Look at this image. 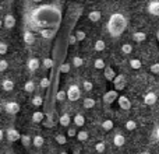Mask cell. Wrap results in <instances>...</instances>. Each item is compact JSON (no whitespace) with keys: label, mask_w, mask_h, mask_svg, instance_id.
<instances>
[{"label":"cell","mask_w":159,"mask_h":154,"mask_svg":"<svg viewBox=\"0 0 159 154\" xmlns=\"http://www.w3.org/2000/svg\"><path fill=\"white\" fill-rule=\"evenodd\" d=\"M82 63H84L82 58H80V56H74V58H73V66L74 67H81Z\"/></svg>","instance_id":"35"},{"label":"cell","mask_w":159,"mask_h":154,"mask_svg":"<svg viewBox=\"0 0 159 154\" xmlns=\"http://www.w3.org/2000/svg\"><path fill=\"white\" fill-rule=\"evenodd\" d=\"M133 39H134L135 42H144L147 39V34L145 32H134L133 34Z\"/></svg>","instance_id":"22"},{"label":"cell","mask_w":159,"mask_h":154,"mask_svg":"<svg viewBox=\"0 0 159 154\" xmlns=\"http://www.w3.org/2000/svg\"><path fill=\"white\" fill-rule=\"evenodd\" d=\"M88 132L87 130H80V132H77V135H75V137H77L78 142H85L88 140Z\"/></svg>","instance_id":"24"},{"label":"cell","mask_w":159,"mask_h":154,"mask_svg":"<svg viewBox=\"0 0 159 154\" xmlns=\"http://www.w3.org/2000/svg\"><path fill=\"white\" fill-rule=\"evenodd\" d=\"M105 149H106V144H105L103 142H99V143L95 144V150H96L98 153H103Z\"/></svg>","instance_id":"39"},{"label":"cell","mask_w":159,"mask_h":154,"mask_svg":"<svg viewBox=\"0 0 159 154\" xmlns=\"http://www.w3.org/2000/svg\"><path fill=\"white\" fill-rule=\"evenodd\" d=\"M2 25H3V21H2V20H0V27H2Z\"/></svg>","instance_id":"54"},{"label":"cell","mask_w":159,"mask_h":154,"mask_svg":"<svg viewBox=\"0 0 159 154\" xmlns=\"http://www.w3.org/2000/svg\"><path fill=\"white\" fill-rule=\"evenodd\" d=\"M117 97H119V91H116V90L106 91V94L103 95V102L105 104H113L117 99Z\"/></svg>","instance_id":"5"},{"label":"cell","mask_w":159,"mask_h":154,"mask_svg":"<svg viewBox=\"0 0 159 154\" xmlns=\"http://www.w3.org/2000/svg\"><path fill=\"white\" fill-rule=\"evenodd\" d=\"M20 140H21V144L24 147H30L31 144H32V139H31V136H28V135H21Z\"/></svg>","instance_id":"21"},{"label":"cell","mask_w":159,"mask_h":154,"mask_svg":"<svg viewBox=\"0 0 159 154\" xmlns=\"http://www.w3.org/2000/svg\"><path fill=\"white\" fill-rule=\"evenodd\" d=\"M82 88H84V91H92L93 84L89 81V80H84V83H82Z\"/></svg>","instance_id":"36"},{"label":"cell","mask_w":159,"mask_h":154,"mask_svg":"<svg viewBox=\"0 0 159 154\" xmlns=\"http://www.w3.org/2000/svg\"><path fill=\"white\" fill-rule=\"evenodd\" d=\"M148 13L152 14L155 17H159V0H155V2H151L148 4Z\"/></svg>","instance_id":"11"},{"label":"cell","mask_w":159,"mask_h":154,"mask_svg":"<svg viewBox=\"0 0 159 154\" xmlns=\"http://www.w3.org/2000/svg\"><path fill=\"white\" fill-rule=\"evenodd\" d=\"M105 48H106V44H105L103 39H98V41H95L93 49H95L96 52H102V51H105Z\"/></svg>","instance_id":"18"},{"label":"cell","mask_w":159,"mask_h":154,"mask_svg":"<svg viewBox=\"0 0 159 154\" xmlns=\"http://www.w3.org/2000/svg\"><path fill=\"white\" fill-rule=\"evenodd\" d=\"M151 73H154V75H158L159 73V63H154V65H151Z\"/></svg>","instance_id":"47"},{"label":"cell","mask_w":159,"mask_h":154,"mask_svg":"<svg viewBox=\"0 0 159 154\" xmlns=\"http://www.w3.org/2000/svg\"><path fill=\"white\" fill-rule=\"evenodd\" d=\"M45 118V113L41 112V111H36V112L32 113V122H35V123H39V122H42Z\"/></svg>","instance_id":"19"},{"label":"cell","mask_w":159,"mask_h":154,"mask_svg":"<svg viewBox=\"0 0 159 154\" xmlns=\"http://www.w3.org/2000/svg\"><path fill=\"white\" fill-rule=\"evenodd\" d=\"M61 21V11L56 6L45 4L39 6L38 8L32 10L31 13V22L36 30L41 28H53L57 30Z\"/></svg>","instance_id":"1"},{"label":"cell","mask_w":159,"mask_h":154,"mask_svg":"<svg viewBox=\"0 0 159 154\" xmlns=\"http://www.w3.org/2000/svg\"><path fill=\"white\" fill-rule=\"evenodd\" d=\"M157 99H158V97H157V94L155 93H147L145 95H144V102H145L147 105H154L155 102H157Z\"/></svg>","instance_id":"12"},{"label":"cell","mask_w":159,"mask_h":154,"mask_svg":"<svg viewBox=\"0 0 159 154\" xmlns=\"http://www.w3.org/2000/svg\"><path fill=\"white\" fill-rule=\"evenodd\" d=\"M127 27V20L121 13H113L107 21V31L112 36H119Z\"/></svg>","instance_id":"2"},{"label":"cell","mask_w":159,"mask_h":154,"mask_svg":"<svg viewBox=\"0 0 159 154\" xmlns=\"http://www.w3.org/2000/svg\"><path fill=\"white\" fill-rule=\"evenodd\" d=\"M50 85V80L48 79V77H43V79L41 80V87L42 88H48Z\"/></svg>","instance_id":"41"},{"label":"cell","mask_w":159,"mask_h":154,"mask_svg":"<svg viewBox=\"0 0 159 154\" xmlns=\"http://www.w3.org/2000/svg\"><path fill=\"white\" fill-rule=\"evenodd\" d=\"M60 154H69V153H66V152H61Z\"/></svg>","instance_id":"55"},{"label":"cell","mask_w":159,"mask_h":154,"mask_svg":"<svg viewBox=\"0 0 159 154\" xmlns=\"http://www.w3.org/2000/svg\"><path fill=\"white\" fill-rule=\"evenodd\" d=\"M0 112H2V105H0Z\"/></svg>","instance_id":"57"},{"label":"cell","mask_w":159,"mask_h":154,"mask_svg":"<svg viewBox=\"0 0 159 154\" xmlns=\"http://www.w3.org/2000/svg\"><path fill=\"white\" fill-rule=\"evenodd\" d=\"M59 122H60L61 126H69L70 122H71V118H70L69 113H63V115L60 116V119H59Z\"/></svg>","instance_id":"23"},{"label":"cell","mask_w":159,"mask_h":154,"mask_svg":"<svg viewBox=\"0 0 159 154\" xmlns=\"http://www.w3.org/2000/svg\"><path fill=\"white\" fill-rule=\"evenodd\" d=\"M3 24H4L6 28H8V30H11V28L16 25V17L13 16V14H6L4 20H3Z\"/></svg>","instance_id":"10"},{"label":"cell","mask_w":159,"mask_h":154,"mask_svg":"<svg viewBox=\"0 0 159 154\" xmlns=\"http://www.w3.org/2000/svg\"><path fill=\"white\" fill-rule=\"evenodd\" d=\"M124 126H126L127 130H135L137 129V123H135L134 121H127L126 123H124Z\"/></svg>","instance_id":"37"},{"label":"cell","mask_w":159,"mask_h":154,"mask_svg":"<svg viewBox=\"0 0 159 154\" xmlns=\"http://www.w3.org/2000/svg\"><path fill=\"white\" fill-rule=\"evenodd\" d=\"M2 87H3V90H4V91H11V90L14 88V83H13V80H10V79L3 80Z\"/></svg>","instance_id":"17"},{"label":"cell","mask_w":159,"mask_h":154,"mask_svg":"<svg viewBox=\"0 0 159 154\" xmlns=\"http://www.w3.org/2000/svg\"><path fill=\"white\" fill-rule=\"evenodd\" d=\"M38 31H39V35L45 39L53 38L56 34V30H53V28H41V30H38Z\"/></svg>","instance_id":"9"},{"label":"cell","mask_w":159,"mask_h":154,"mask_svg":"<svg viewBox=\"0 0 159 154\" xmlns=\"http://www.w3.org/2000/svg\"><path fill=\"white\" fill-rule=\"evenodd\" d=\"M6 136H7L8 142H17V140H20V137H21V133H20L17 129H14V128H10V129L7 130V133H6Z\"/></svg>","instance_id":"7"},{"label":"cell","mask_w":159,"mask_h":154,"mask_svg":"<svg viewBox=\"0 0 159 154\" xmlns=\"http://www.w3.org/2000/svg\"><path fill=\"white\" fill-rule=\"evenodd\" d=\"M43 143H45V139L42 137V136H39V135L35 136V137L32 139V144L35 147H42V146H43Z\"/></svg>","instance_id":"25"},{"label":"cell","mask_w":159,"mask_h":154,"mask_svg":"<svg viewBox=\"0 0 159 154\" xmlns=\"http://www.w3.org/2000/svg\"><path fill=\"white\" fill-rule=\"evenodd\" d=\"M155 135H157V137H158V140H159V126L157 128V130H155Z\"/></svg>","instance_id":"49"},{"label":"cell","mask_w":159,"mask_h":154,"mask_svg":"<svg viewBox=\"0 0 159 154\" xmlns=\"http://www.w3.org/2000/svg\"><path fill=\"white\" fill-rule=\"evenodd\" d=\"M42 104H43V99H42V97L36 95V97H34V98H32V105H34V107H41Z\"/></svg>","instance_id":"38"},{"label":"cell","mask_w":159,"mask_h":154,"mask_svg":"<svg viewBox=\"0 0 159 154\" xmlns=\"http://www.w3.org/2000/svg\"><path fill=\"white\" fill-rule=\"evenodd\" d=\"M82 105H84L85 109H91V108L95 107V99H92V98H85L84 101H82Z\"/></svg>","instance_id":"26"},{"label":"cell","mask_w":159,"mask_h":154,"mask_svg":"<svg viewBox=\"0 0 159 154\" xmlns=\"http://www.w3.org/2000/svg\"><path fill=\"white\" fill-rule=\"evenodd\" d=\"M3 136H4V133H3V130L0 129V140H2V139H3Z\"/></svg>","instance_id":"50"},{"label":"cell","mask_w":159,"mask_h":154,"mask_svg":"<svg viewBox=\"0 0 159 154\" xmlns=\"http://www.w3.org/2000/svg\"><path fill=\"white\" fill-rule=\"evenodd\" d=\"M121 52H123L124 55H130V53L133 52V45H131V44H124V45H121Z\"/></svg>","instance_id":"32"},{"label":"cell","mask_w":159,"mask_h":154,"mask_svg":"<svg viewBox=\"0 0 159 154\" xmlns=\"http://www.w3.org/2000/svg\"><path fill=\"white\" fill-rule=\"evenodd\" d=\"M112 81L115 83V90L116 91H121L124 87H126V77H124L123 75L115 76V79H113Z\"/></svg>","instance_id":"4"},{"label":"cell","mask_w":159,"mask_h":154,"mask_svg":"<svg viewBox=\"0 0 159 154\" xmlns=\"http://www.w3.org/2000/svg\"><path fill=\"white\" fill-rule=\"evenodd\" d=\"M77 38H75V35H73V34H71V35H70L69 36V45H70V46H73V45H75V44H77Z\"/></svg>","instance_id":"48"},{"label":"cell","mask_w":159,"mask_h":154,"mask_svg":"<svg viewBox=\"0 0 159 154\" xmlns=\"http://www.w3.org/2000/svg\"><path fill=\"white\" fill-rule=\"evenodd\" d=\"M39 59H36V58H31L30 60H28V63H27V66H28V69L31 70V72H35L36 69H39Z\"/></svg>","instance_id":"14"},{"label":"cell","mask_w":159,"mask_h":154,"mask_svg":"<svg viewBox=\"0 0 159 154\" xmlns=\"http://www.w3.org/2000/svg\"><path fill=\"white\" fill-rule=\"evenodd\" d=\"M22 39H24V42L27 45H32L34 42H35V35H34L31 31H25L24 35H22Z\"/></svg>","instance_id":"13"},{"label":"cell","mask_w":159,"mask_h":154,"mask_svg":"<svg viewBox=\"0 0 159 154\" xmlns=\"http://www.w3.org/2000/svg\"><path fill=\"white\" fill-rule=\"evenodd\" d=\"M73 154H80V150H74V152H73Z\"/></svg>","instance_id":"52"},{"label":"cell","mask_w":159,"mask_h":154,"mask_svg":"<svg viewBox=\"0 0 159 154\" xmlns=\"http://www.w3.org/2000/svg\"><path fill=\"white\" fill-rule=\"evenodd\" d=\"M74 35H75V38H77V41H84L85 39V32L84 31H77Z\"/></svg>","instance_id":"43"},{"label":"cell","mask_w":159,"mask_h":154,"mask_svg":"<svg viewBox=\"0 0 159 154\" xmlns=\"http://www.w3.org/2000/svg\"><path fill=\"white\" fill-rule=\"evenodd\" d=\"M55 139L59 144H66L67 143V137L64 135H61V133H57V135L55 136Z\"/></svg>","instance_id":"34"},{"label":"cell","mask_w":159,"mask_h":154,"mask_svg":"<svg viewBox=\"0 0 159 154\" xmlns=\"http://www.w3.org/2000/svg\"><path fill=\"white\" fill-rule=\"evenodd\" d=\"M75 135H77V129H75V128H69V130H67V136H70V137H75Z\"/></svg>","instance_id":"45"},{"label":"cell","mask_w":159,"mask_h":154,"mask_svg":"<svg viewBox=\"0 0 159 154\" xmlns=\"http://www.w3.org/2000/svg\"><path fill=\"white\" fill-rule=\"evenodd\" d=\"M113 143H115V146L121 147L126 143V139H124V136L121 135V133H117V135H115V137H113Z\"/></svg>","instance_id":"16"},{"label":"cell","mask_w":159,"mask_h":154,"mask_svg":"<svg viewBox=\"0 0 159 154\" xmlns=\"http://www.w3.org/2000/svg\"><path fill=\"white\" fill-rule=\"evenodd\" d=\"M93 67L95 69H105L106 67V65H105V60L103 59H101V58H98V59H95V62H93Z\"/></svg>","instance_id":"29"},{"label":"cell","mask_w":159,"mask_h":154,"mask_svg":"<svg viewBox=\"0 0 159 154\" xmlns=\"http://www.w3.org/2000/svg\"><path fill=\"white\" fill-rule=\"evenodd\" d=\"M143 154H151V153H147V152H145V153H143Z\"/></svg>","instance_id":"56"},{"label":"cell","mask_w":159,"mask_h":154,"mask_svg":"<svg viewBox=\"0 0 159 154\" xmlns=\"http://www.w3.org/2000/svg\"><path fill=\"white\" fill-rule=\"evenodd\" d=\"M84 123H85L84 115H81V113H77V115L74 116V125L77 128H81V126H84Z\"/></svg>","instance_id":"20"},{"label":"cell","mask_w":159,"mask_h":154,"mask_svg":"<svg viewBox=\"0 0 159 154\" xmlns=\"http://www.w3.org/2000/svg\"><path fill=\"white\" fill-rule=\"evenodd\" d=\"M8 67V63H7V60H4V59H2L0 60V72H4L6 69Z\"/></svg>","instance_id":"46"},{"label":"cell","mask_w":159,"mask_h":154,"mask_svg":"<svg viewBox=\"0 0 159 154\" xmlns=\"http://www.w3.org/2000/svg\"><path fill=\"white\" fill-rule=\"evenodd\" d=\"M101 17H102V13L99 10H92L88 13V18H89L92 22H98L99 20H101Z\"/></svg>","instance_id":"15"},{"label":"cell","mask_w":159,"mask_h":154,"mask_svg":"<svg viewBox=\"0 0 159 154\" xmlns=\"http://www.w3.org/2000/svg\"><path fill=\"white\" fill-rule=\"evenodd\" d=\"M117 102H119V107H120L121 109H124V111H129L130 108H131V102H130L129 97H126V95L117 97Z\"/></svg>","instance_id":"6"},{"label":"cell","mask_w":159,"mask_h":154,"mask_svg":"<svg viewBox=\"0 0 159 154\" xmlns=\"http://www.w3.org/2000/svg\"><path fill=\"white\" fill-rule=\"evenodd\" d=\"M157 39H158V42H159V30L157 31Z\"/></svg>","instance_id":"51"},{"label":"cell","mask_w":159,"mask_h":154,"mask_svg":"<svg viewBox=\"0 0 159 154\" xmlns=\"http://www.w3.org/2000/svg\"><path fill=\"white\" fill-rule=\"evenodd\" d=\"M115 72H113V69L112 67H106L105 69V79L106 80H109V81H112L113 79H115Z\"/></svg>","instance_id":"27"},{"label":"cell","mask_w":159,"mask_h":154,"mask_svg":"<svg viewBox=\"0 0 159 154\" xmlns=\"http://www.w3.org/2000/svg\"><path fill=\"white\" fill-rule=\"evenodd\" d=\"M66 94L70 101H77V99H80V97H81V91H80L78 85H75V84L70 85L69 90L66 91Z\"/></svg>","instance_id":"3"},{"label":"cell","mask_w":159,"mask_h":154,"mask_svg":"<svg viewBox=\"0 0 159 154\" xmlns=\"http://www.w3.org/2000/svg\"><path fill=\"white\" fill-rule=\"evenodd\" d=\"M6 111H7L8 113H11V115H16V113L20 112V105L18 102H14V101H10L6 104Z\"/></svg>","instance_id":"8"},{"label":"cell","mask_w":159,"mask_h":154,"mask_svg":"<svg viewBox=\"0 0 159 154\" xmlns=\"http://www.w3.org/2000/svg\"><path fill=\"white\" fill-rule=\"evenodd\" d=\"M8 51V46L4 44V42H0V55H6Z\"/></svg>","instance_id":"42"},{"label":"cell","mask_w":159,"mask_h":154,"mask_svg":"<svg viewBox=\"0 0 159 154\" xmlns=\"http://www.w3.org/2000/svg\"><path fill=\"white\" fill-rule=\"evenodd\" d=\"M66 98H67V94H66V91H64V90L57 91V94H56V99H57L59 102H63Z\"/></svg>","instance_id":"33"},{"label":"cell","mask_w":159,"mask_h":154,"mask_svg":"<svg viewBox=\"0 0 159 154\" xmlns=\"http://www.w3.org/2000/svg\"><path fill=\"white\" fill-rule=\"evenodd\" d=\"M32 2H35V3H39V2H42V0H32Z\"/></svg>","instance_id":"53"},{"label":"cell","mask_w":159,"mask_h":154,"mask_svg":"<svg viewBox=\"0 0 159 154\" xmlns=\"http://www.w3.org/2000/svg\"><path fill=\"white\" fill-rule=\"evenodd\" d=\"M130 66H131V69L138 70L141 66H143V63H141L140 59H131V60H130Z\"/></svg>","instance_id":"30"},{"label":"cell","mask_w":159,"mask_h":154,"mask_svg":"<svg viewBox=\"0 0 159 154\" xmlns=\"http://www.w3.org/2000/svg\"><path fill=\"white\" fill-rule=\"evenodd\" d=\"M42 63H43V66L46 67V69H52V67H53V65H55V63H53V60H52V59H50V58H45Z\"/></svg>","instance_id":"40"},{"label":"cell","mask_w":159,"mask_h":154,"mask_svg":"<svg viewBox=\"0 0 159 154\" xmlns=\"http://www.w3.org/2000/svg\"><path fill=\"white\" fill-rule=\"evenodd\" d=\"M113 126H115V125H113V122L110 121V119H106V121L102 122V129L106 130V132L112 130V129H113Z\"/></svg>","instance_id":"28"},{"label":"cell","mask_w":159,"mask_h":154,"mask_svg":"<svg viewBox=\"0 0 159 154\" xmlns=\"http://www.w3.org/2000/svg\"><path fill=\"white\" fill-rule=\"evenodd\" d=\"M24 88H25V91H27V93H32V91L35 90V83H34L32 80H28V81L25 83Z\"/></svg>","instance_id":"31"},{"label":"cell","mask_w":159,"mask_h":154,"mask_svg":"<svg viewBox=\"0 0 159 154\" xmlns=\"http://www.w3.org/2000/svg\"><path fill=\"white\" fill-rule=\"evenodd\" d=\"M158 55H159V52H158Z\"/></svg>","instance_id":"58"},{"label":"cell","mask_w":159,"mask_h":154,"mask_svg":"<svg viewBox=\"0 0 159 154\" xmlns=\"http://www.w3.org/2000/svg\"><path fill=\"white\" fill-rule=\"evenodd\" d=\"M70 67H71V66H70V63H63V65H61V67H60V72L61 73H69L70 72Z\"/></svg>","instance_id":"44"}]
</instances>
